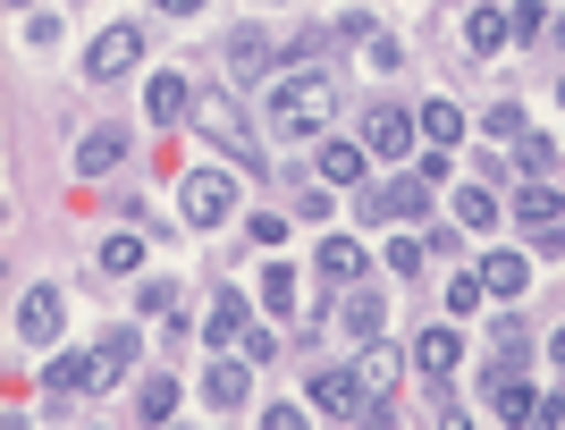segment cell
Returning a JSON list of instances; mask_svg holds the SVG:
<instances>
[{"label":"cell","mask_w":565,"mask_h":430,"mask_svg":"<svg viewBox=\"0 0 565 430\" xmlns=\"http://www.w3.org/2000/svg\"><path fill=\"white\" fill-rule=\"evenodd\" d=\"M270 127H279V136H321V127H330V76L296 68L279 94H270Z\"/></svg>","instance_id":"6da1fadb"},{"label":"cell","mask_w":565,"mask_h":430,"mask_svg":"<svg viewBox=\"0 0 565 430\" xmlns=\"http://www.w3.org/2000/svg\"><path fill=\"white\" fill-rule=\"evenodd\" d=\"M136 60H143V25H102L94 51H85V76H94V85H110V76H127Z\"/></svg>","instance_id":"7a4b0ae2"},{"label":"cell","mask_w":565,"mask_h":430,"mask_svg":"<svg viewBox=\"0 0 565 430\" xmlns=\"http://www.w3.org/2000/svg\"><path fill=\"white\" fill-rule=\"evenodd\" d=\"M178 212H186L194 228H220V219L236 212V186H228V178H220V169H194L186 186H178Z\"/></svg>","instance_id":"3957f363"},{"label":"cell","mask_w":565,"mask_h":430,"mask_svg":"<svg viewBox=\"0 0 565 430\" xmlns=\"http://www.w3.org/2000/svg\"><path fill=\"white\" fill-rule=\"evenodd\" d=\"M515 219H523V237L548 245V254L565 245V203H557L548 186H523V194H515Z\"/></svg>","instance_id":"277c9868"},{"label":"cell","mask_w":565,"mask_h":430,"mask_svg":"<svg viewBox=\"0 0 565 430\" xmlns=\"http://www.w3.org/2000/svg\"><path fill=\"white\" fill-rule=\"evenodd\" d=\"M414 136H423V127H414V110L380 101V110H372V127H363V152H372V161H397V152H405Z\"/></svg>","instance_id":"5b68a950"},{"label":"cell","mask_w":565,"mask_h":430,"mask_svg":"<svg viewBox=\"0 0 565 430\" xmlns=\"http://www.w3.org/2000/svg\"><path fill=\"white\" fill-rule=\"evenodd\" d=\"M430 212V186L423 178H397V186H363V219H423Z\"/></svg>","instance_id":"8992f818"},{"label":"cell","mask_w":565,"mask_h":430,"mask_svg":"<svg viewBox=\"0 0 565 430\" xmlns=\"http://www.w3.org/2000/svg\"><path fill=\"white\" fill-rule=\"evenodd\" d=\"M18 337L34 346V355L60 337V295H51V287H25V295H18Z\"/></svg>","instance_id":"52a82bcc"},{"label":"cell","mask_w":565,"mask_h":430,"mask_svg":"<svg viewBox=\"0 0 565 430\" xmlns=\"http://www.w3.org/2000/svg\"><path fill=\"white\" fill-rule=\"evenodd\" d=\"M312 169H321V186H363V178H372V152H363V143H321Z\"/></svg>","instance_id":"ba28073f"},{"label":"cell","mask_w":565,"mask_h":430,"mask_svg":"<svg viewBox=\"0 0 565 430\" xmlns=\"http://www.w3.org/2000/svg\"><path fill=\"white\" fill-rule=\"evenodd\" d=\"M414 363H423L430 380H448L456 363H465V337H456V330H448V321H430V330H423V337H414Z\"/></svg>","instance_id":"9c48e42d"},{"label":"cell","mask_w":565,"mask_h":430,"mask_svg":"<svg viewBox=\"0 0 565 430\" xmlns=\"http://www.w3.org/2000/svg\"><path fill=\"white\" fill-rule=\"evenodd\" d=\"M228 76H236V85H262V76H270V34H262V25H236Z\"/></svg>","instance_id":"30bf717a"},{"label":"cell","mask_w":565,"mask_h":430,"mask_svg":"<svg viewBox=\"0 0 565 430\" xmlns=\"http://www.w3.org/2000/svg\"><path fill=\"white\" fill-rule=\"evenodd\" d=\"M194 127H203L212 143H236V152H245V110H236L228 94H203V101H194Z\"/></svg>","instance_id":"8fae6325"},{"label":"cell","mask_w":565,"mask_h":430,"mask_svg":"<svg viewBox=\"0 0 565 430\" xmlns=\"http://www.w3.org/2000/svg\"><path fill=\"white\" fill-rule=\"evenodd\" d=\"M354 380H363V397H388V388H397V346L363 337V355H354Z\"/></svg>","instance_id":"7c38bea8"},{"label":"cell","mask_w":565,"mask_h":430,"mask_svg":"<svg viewBox=\"0 0 565 430\" xmlns=\"http://www.w3.org/2000/svg\"><path fill=\"white\" fill-rule=\"evenodd\" d=\"M414 127L430 136V152H456V143H465V110H456V101H423Z\"/></svg>","instance_id":"4fadbf2b"},{"label":"cell","mask_w":565,"mask_h":430,"mask_svg":"<svg viewBox=\"0 0 565 430\" xmlns=\"http://www.w3.org/2000/svg\"><path fill=\"white\" fill-rule=\"evenodd\" d=\"M203 397H212L220 413H245V397H254V372H245V363H212V380H203Z\"/></svg>","instance_id":"5bb4252c"},{"label":"cell","mask_w":565,"mask_h":430,"mask_svg":"<svg viewBox=\"0 0 565 430\" xmlns=\"http://www.w3.org/2000/svg\"><path fill=\"white\" fill-rule=\"evenodd\" d=\"M143 110H152V119L161 127H178L194 110V94H186V76H152V85H143Z\"/></svg>","instance_id":"9a60e30c"},{"label":"cell","mask_w":565,"mask_h":430,"mask_svg":"<svg viewBox=\"0 0 565 430\" xmlns=\"http://www.w3.org/2000/svg\"><path fill=\"white\" fill-rule=\"evenodd\" d=\"M312 406L321 413H363V380H354V372H321V380H312Z\"/></svg>","instance_id":"2e32d148"},{"label":"cell","mask_w":565,"mask_h":430,"mask_svg":"<svg viewBox=\"0 0 565 430\" xmlns=\"http://www.w3.org/2000/svg\"><path fill=\"white\" fill-rule=\"evenodd\" d=\"M136 413H143L152 430H169V413H178V372H152V380L136 388Z\"/></svg>","instance_id":"e0dca14e"},{"label":"cell","mask_w":565,"mask_h":430,"mask_svg":"<svg viewBox=\"0 0 565 430\" xmlns=\"http://www.w3.org/2000/svg\"><path fill=\"white\" fill-rule=\"evenodd\" d=\"M490 397H498V413H507V430H515V422H532V413H541V397H532V388H523L515 372H498V380H490Z\"/></svg>","instance_id":"ac0fdd59"},{"label":"cell","mask_w":565,"mask_h":430,"mask_svg":"<svg viewBox=\"0 0 565 430\" xmlns=\"http://www.w3.org/2000/svg\"><path fill=\"white\" fill-rule=\"evenodd\" d=\"M557 161H565V152H557L548 136H523V143H515V169L532 178V186H548V178H557Z\"/></svg>","instance_id":"d6986e66"},{"label":"cell","mask_w":565,"mask_h":430,"mask_svg":"<svg viewBox=\"0 0 565 430\" xmlns=\"http://www.w3.org/2000/svg\"><path fill=\"white\" fill-rule=\"evenodd\" d=\"M118 152H127V136H118V127H94V136L76 143V169H85V178H102V169H110Z\"/></svg>","instance_id":"ffe728a7"},{"label":"cell","mask_w":565,"mask_h":430,"mask_svg":"<svg viewBox=\"0 0 565 430\" xmlns=\"http://www.w3.org/2000/svg\"><path fill=\"white\" fill-rule=\"evenodd\" d=\"M523 279H532V270H523V254H490V262H481V287H490V295H507V304L523 295Z\"/></svg>","instance_id":"44dd1931"},{"label":"cell","mask_w":565,"mask_h":430,"mask_svg":"<svg viewBox=\"0 0 565 430\" xmlns=\"http://www.w3.org/2000/svg\"><path fill=\"white\" fill-rule=\"evenodd\" d=\"M203 337H212V346H236V337H245V295H236V287H228V295H220V304H212V321H203Z\"/></svg>","instance_id":"7402d4cb"},{"label":"cell","mask_w":565,"mask_h":430,"mask_svg":"<svg viewBox=\"0 0 565 430\" xmlns=\"http://www.w3.org/2000/svg\"><path fill=\"white\" fill-rule=\"evenodd\" d=\"M321 279H363V245L330 237V245H321Z\"/></svg>","instance_id":"603a6c76"},{"label":"cell","mask_w":565,"mask_h":430,"mask_svg":"<svg viewBox=\"0 0 565 430\" xmlns=\"http://www.w3.org/2000/svg\"><path fill=\"white\" fill-rule=\"evenodd\" d=\"M548 34V9L541 0H515V9H507V43H541Z\"/></svg>","instance_id":"cb8c5ba5"},{"label":"cell","mask_w":565,"mask_h":430,"mask_svg":"<svg viewBox=\"0 0 565 430\" xmlns=\"http://www.w3.org/2000/svg\"><path fill=\"white\" fill-rule=\"evenodd\" d=\"M465 43L472 51H498V43H507V9H472V18H465Z\"/></svg>","instance_id":"d4e9b609"},{"label":"cell","mask_w":565,"mask_h":430,"mask_svg":"<svg viewBox=\"0 0 565 430\" xmlns=\"http://www.w3.org/2000/svg\"><path fill=\"white\" fill-rule=\"evenodd\" d=\"M262 304H270V312H296V270H287V262L262 270Z\"/></svg>","instance_id":"484cf974"},{"label":"cell","mask_w":565,"mask_h":430,"mask_svg":"<svg viewBox=\"0 0 565 430\" xmlns=\"http://www.w3.org/2000/svg\"><path fill=\"white\" fill-rule=\"evenodd\" d=\"M456 219H465V228H498V203L481 186H465V194H456Z\"/></svg>","instance_id":"4316f807"},{"label":"cell","mask_w":565,"mask_h":430,"mask_svg":"<svg viewBox=\"0 0 565 430\" xmlns=\"http://www.w3.org/2000/svg\"><path fill=\"white\" fill-rule=\"evenodd\" d=\"M136 312H143V321H161V312H178V287H169V279H143V287H136Z\"/></svg>","instance_id":"83f0119b"},{"label":"cell","mask_w":565,"mask_h":430,"mask_svg":"<svg viewBox=\"0 0 565 430\" xmlns=\"http://www.w3.org/2000/svg\"><path fill=\"white\" fill-rule=\"evenodd\" d=\"M481 127H490L498 143H523V136H532V127H523V101H498V110H490Z\"/></svg>","instance_id":"f1b7e54d"},{"label":"cell","mask_w":565,"mask_h":430,"mask_svg":"<svg viewBox=\"0 0 565 430\" xmlns=\"http://www.w3.org/2000/svg\"><path fill=\"white\" fill-rule=\"evenodd\" d=\"M94 355L110 363L118 380H127V363H136V330H110V337H102V346H94Z\"/></svg>","instance_id":"f546056e"},{"label":"cell","mask_w":565,"mask_h":430,"mask_svg":"<svg viewBox=\"0 0 565 430\" xmlns=\"http://www.w3.org/2000/svg\"><path fill=\"white\" fill-rule=\"evenodd\" d=\"M143 262V237H102V270H136Z\"/></svg>","instance_id":"4dcf8cb0"},{"label":"cell","mask_w":565,"mask_h":430,"mask_svg":"<svg viewBox=\"0 0 565 430\" xmlns=\"http://www.w3.org/2000/svg\"><path fill=\"white\" fill-rule=\"evenodd\" d=\"M347 330L354 337H380V295H347Z\"/></svg>","instance_id":"1f68e13d"},{"label":"cell","mask_w":565,"mask_h":430,"mask_svg":"<svg viewBox=\"0 0 565 430\" xmlns=\"http://www.w3.org/2000/svg\"><path fill=\"white\" fill-rule=\"evenodd\" d=\"M523 355H532V337H523L515 321H498V372H515Z\"/></svg>","instance_id":"d6a6232c"},{"label":"cell","mask_w":565,"mask_h":430,"mask_svg":"<svg viewBox=\"0 0 565 430\" xmlns=\"http://www.w3.org/2000/svg\"><path fill=\"white\" fill-rule=\"evenodd\" d=\"M388 270H397V279H414V270H423V245L397 237V245H388Z\"/></svg>","instance_id":"836d02e7"},{"label":"cell","mask_w":565,"mask_h":430,"mask_svg":"<svg viewBox=\"0 0 565 430\" xmlns=\"http://www.w3.org/2000/svg\"><path fill=\"white\" fill-rule=\"evenodd\" d=\"M354 422H363V430H397V406H388V397H363V413H354Z\"/></svg>","instance_id":"e575fe53"},{"label":"cell","mask_w":565,"mask_h":430,"mask_svg":"<svg viewBox=\"0 0 565 430\" xmlns=\"http://www.w3.org/2000/svg\"><path fill=\"white\" fill-rule=\"evenodd\" d=\"M481 295H490V287H481V270H472V279H456V287H448V312H472Z\"/></svg>","instance_id":"d590c367"},{"label":"cell","mask_w":565,"mask_h":430,"mask_svg":"<svg viewBox=\"0 0 565 430\" xmlns=\"http://www.w3.org/2000/svg\"><path fill=\"white\" fill-rule=\"evenodd\" d=\"M262 430H312V422H305V406H270V413H262Z\"/></svg>","instance_id":"8d00e7d4"},{"label":"cell","mask_w":565,"mask_h":430,"mask_svg":"<svg viewBox=\"0 0 565 430\" xmlns=\"http://www.w3.org/2000/svg\"><path fill=\"white\" fill-rule=\"evenodd\" d=\"M541 430H565V397H541V413H532Z\"/></svg>","instance_id":"74e56055"},{"label":"cell","mask_w":565,"mask_h":430,"mask_svg":"<svg viewBox=\"0 0 565 430\" xmlns=\"http://www.w3.org/2000/svg\"><path fill=\"white\" fill-rule=\"evenodd\" d=\"M439 430H472V413H439Z\"/></svg>","instance_id":"f35d334b"},{"label":"cell","mask_w":565,"mask_h":430,"mask_svg":"<svg viewBox=\"0 0 565 430\" xmlns=\"http://www.w3.org/2000/svg\"><path fill=\"white\" fill-rule=\"evenodd\" d=\"M161 9H169V18H186V9H203V0H161Z\"/></svg>","instance_id":"ab89813d"},{"label":"cell","mask_w":565,"mask_h":430,"mask_svg":"<svg viewBox=\"0 0 565 430\" xmlns=\"http://www.w3.org/2000/svg\"><path fill=\"white\" fill-rule=\"evenodd\" d=\"M9 9H18V18H34V0H9Z\"/></svg>","instance_id":"60d3db41"},{"label":"cell","mask_w":565,"mask_h":430,"mask_svg":"<svg viewBox=\"0 0 565 430\" xmlns=\"http://www.w3.org/2000/svg\"><path fill=\"white\" fill-rule=\"evenodd\" d=\"M548 355H557V363H565V330H557V346H548Z\"/></svg>","instance_id":"b9f144b4"},{"label":"cell","mask_w":565,"mask_h":430,"mask_svg":"<svg viewBox=\"0 0 565 430\" xmlns=\"http://www.w3.org/2000/svg\"><path fill=\"white\" fill-rule=\"evenodd\" d=\"M557 101H565V85H557Z\"/></svg>","instance_id":"7bdbcfd3"}]
</instances>
